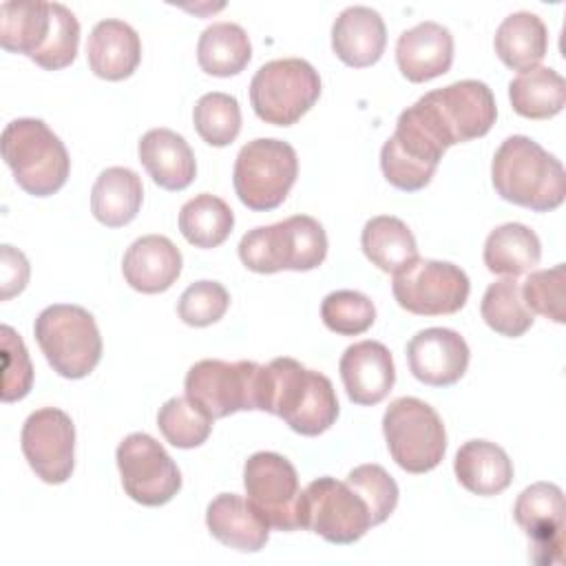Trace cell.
I'll list each match as a JSON object with an SVG mask.
<instances>
[{
	"instance_id": "43",
	"label": "cell",
	"mask_w": 566,
	"mask_h": 566,
	"mask_svg": "<svg viewBox=\"0 0 566 566\" xmlns=\"http://www.w3.org/2000/svg\"><path fill=\"white\" fill-rule=\"evenodd\" d=\"M2 400L13 402L24 398L33 385V367L22 338L13 327L2 325Z\"/></svg>"
},
{
	"instance_id": "7",
	"label": "cell",
	"mask_w": 566,
	"mask_h": 566,
	"mask_svg": "<svg viewBox=\"0 0 566 566\" xmlns=\"http://www.w3.org/2000/svg\"><path fill=\"white\" fill-rule=\"evenodd\" d=\"M382 433L394 462L407 473L436 469L447 451V431L438 411L420 398L402 396L389 402Z\"/></svg>"
},
{
	"instance_id": "14",
	"label": "cell",
	"mask_w": 566,
	"mask_h": 566,
	"mask_svg": "<svg viewBox=\"0 0 566 566\" xmlns=\"http://www.w3.org/2000/svg\"><path fill=\"white\" fill-rule=\"evenodd\" d=\"M243 486L248 500L279 531L298 528V500L301 486L294 464L274 453L256 451L245 460Z\"/></svg>"
},
{
	"instance_id": "4",
	"label": "cell",
	"mask_w": 566,
	"mask_h": 566,
	"mask_svg": "<svg viewBox=\"0 0 566 566\" xmlns=\"http://www.w3.org/2000/svg\"><path fill=\"white\" fill-rule=\"evenodd\" d=\"M409 108L444 150L486 135L497 117L493 91L480 80H458L429 91Z\"/></svg>"
},
{
	"instance_id": "38",
	"label": "cell",
	"mask_w": 566,
	"mask_h": 566,
	"mask_svg": "<svg viewBox=\"0 0 566 566\" xmlns=\"http://www.w3.org/2000/svg\"><path fill=\"white\" fill-rule=\"evenodd\" d=\"M321 318L327 329L340 336H358L374 325L376 307L363 292L336 290L323 298Z\"/></svg>"
},
{
	"instance_id": "25",
	"label": "cell",
	"mask_w": 566,
	"mask_h": 566,
	"mask_svg": "<svg viewBox=\"0 0 566 566\" xmlns=\"http://www.w3.org/2000/svg\"><path fill=\"white\" fill-rule=\"evenodd\" d=\"M139 161L164 190H184L197 175L195 153L188 142L170 128H150L139 139Z\"/></svg>"
},
{
	"instance_id": "28",
	"label": "cell",
	"mask_w": 566,
	"mask_h": 566,
	"mask_svg": "<svg viewBox=\"0 0 566 566\" xmlns=\"http://www.w3.org/2000/svg\"><path fill=\"white\" fill-rule=\"evenodd\" d=\"M51 2L7 0L0 4V44L31 60L44 49L51 33Z\"/></svg>"
},
{
	"instance_id": "26",
	"label": "cell",
	"mask_w": 566,
	"mask_h": 566,
	"mask_svg": "<svg viewBox=\"0 0 566 566\" xmlns=\"http://www.w3.org/2000/svg\"><path fill=\"white\" fill-rule=\"evenodd\" d=\"M458 482L475 495H497L513 482V462L489 440L464 442L453 460Z\"/></svg>"
},
{
	"instance_id": "27",
	"label": "cell",
	"mask_w": 566,
	"mask_h": 566,
	"mask_svg": "<svg viewBox=\"0 0 566 566\" xmlns=\"http://www.w3.org/2000/svg\"><path fill=\"white\" fill-rule=\"evenodd\" d=\"M144 201V186L135 170L124 166H111L99 172L91 190L93 217L108 226L122 228L130 223Z\"/></svg>"
},
{
	"instance_id": "9",
	"label": "cell",
	"mask_w": 566,
	"mask_h": 566,
	"mask_svg": "<svg viewBox=\"0 0 566 566\" xmlns=\"http://www.w3.org/2000/svg\"><path fill=\"white\" fill-rule=\"evenodd\" d=\"M318 71L301 57L270 60L250 82V102L259 119L274 126H292L318 99Z\"/></svg>"
},
{
	"instance_id": "40",
	"label": "cell",
	"mask_w": 566,
	"mask_h": 566,
	"mask_svg": "<svg viewBox=\"0 0 566 566\" xmlns=\"http://www.w3.org/2000/svg\"><path fill=\"white\" fill-rule=\"evenodd\" d=\"M564 290H566V265L557 263L548 270H537L522 283V298L533 314H542L555 323H564Z\"/></svg>"
},
{
	"instance_id": "1",
	"label": "cell",
	"mask_w": 566,
	"mask_h": 566,
	"mask_svg": "<svg viewBox=\"0 0 566 566\" xmlns=\"http://www.w3.org/2000/svg\"><path fill=\"white\" fill-rule=\"evenodd\" d=\"M259 409L283 418L301 436L327 431L340 411L332 380L287 356L263 365Z\"/></svg>"
},
{
	"instance_id": "21",
	"label": "cell",
	"mask_w": 566,
	"mask_h": 566,
	"mask_svg": "<svg viewBox=\"0 0 566 566\" xmlns=\"http://www.w3.org/2000/svg\"><path fill=\"white\" fill-rule=\"evenodd\" d=\"M181 252L164 234H146L135 239L122 261L126 283L144 294L166 292L181 274Z\"/></svg>"
},
{
	"instance_id": "44",
	"label": "cell",
	"mask_w": 566,
	"mask_h": 566,
	"mask_svg": "<svg viewBox=\"0 0 566 566\" xmlns=\"http://www.w3.org/2000/svg\"><path fill=\"white\" fill-rule=\"evenodd\" d=\"M0 276H2V298H11L13 294H20L29 281V263L24 254L11 245H2V259H0Z\"/></svg>"
},
{
	"instance_id": "16",
	"label": "cell",
	"mask_w": 566,
	"mask_h": 566,
	"mask_svg": "<svg viewBox=\"0 0 566 566\" xmlns=\"http://www.w3.org/2000/svg\"><path fill=\"white\" fill-rule=\"evenodd\" d=\"M442 155L444 148L402 111L394 135L380 148V170L391 186L413 192L431 181Z\"/></svg>"
},
{
	"instance_id": "37",
	"label": "cell",
	"mask_w": 566,
	"mask_h": 566,
	"mask_svg": "<svg viewBox=\"0 0 566 566\" xmlns=\"http://www.w3.org/2000/svg\"><path fill=\"white\" fill-rule=\"evenodd\" d=\"M157 427L172 447L195 449L208 440L212 431V418L186 396H175L159 407Z\"/></svg>"
},
{
	"instance_id": "10",
	"label": "cell",
	"mask_w": 566,
	"mask_h": 566,
	"mask_svg": "<svg viewBox=\"0 0 566 566\" xmlns=\"http://www.w3.org/2000/svg\"><path fill=\"white\" fill-rule=\"evenodd\" d=\"M261 371L263 365L254 360L226 363L219 358H203L186 374V398L212 420L234 411L259 409Z\"/></svg>"
},
{
	"instance_id": "5",
	"label": "cell",
	"mask_w": 566,
	"mask_h": 566,
	"mask_svg": "<svg viewBox=\"0 0 566 566\" xmlns=\"http://www.w3.org/2000/svg\"><path fill=\"white\" fill-rule=\"evenodd\" d=\"M2 159L11 168L18 186L35 197L57 192L71 170V159L62 139L35 117L9 122L0 139Z\"/></svg>"
},
{
	"instance_id": "42",
	"label": "cell",
	"mask_w": 566,
	"mask_h": 566,
	"mask_svg": "<svg viewBox=\"0 0 566 566\" xmlns=\"http://www.w3.org/2000/svg\"><path fill=\"white\" fill-rule=\"evenodd\" d=\"M230 305V294L219 281L190 283L179 296L177 312L186 325L208 327L217 323Z\"/></svg>"
},
{
	"instance_id": "31",
	"label": "cell",
	"mask_w": 566,
	"mask_h": 566,
	"mask_svg": "<svg viewBox=\"0 0 566 566\" xmlns=\"http://www.w3.org/2000/svg\"><path fill=\"white\" fill-rule=\"evenodd\" d=\"M484 265L493 274L520 276L542 259L539 237L524 223H502L484 241Z\"/></svg>"
},
{
	"instance_id": "24",
	"label": "cell",
	"mask_w": 566,
	"mask_h": 566,
	"mask_svg": "<svg viewBox=\"0 0 566 566\" xmlns=\"http://www.w3.org/2000/svg\"><path fill=\"white\" fill-rule=\"evenodd\" d=\"M86 60L91 71L102 80L117 82L133 75L142 60L137 31L117 18L99 20L88 35Z\"/></svg>"
},
{
	"instance_id": "32",
	"label": "cell",
	"mask_w": 566,
	"mask_h": 566,
	"mask_svg": "<svg viewBox=\"0 0 566 566\" xmlns=\"http://www.w3.org/2000/svg\"><path fill=\"white\" fill-rule=\"evenodd\" d=\"M252 57V44L245 29L237 22H212L197 42L199 66L217 77L241 73Z\"/></svg>"
},
{
	"instance_id": "3",
	"label": "cell",
	"mask_w": 566,
	"mask_h": 566,
	"mask_svg": "<svg viewBox=\"0 0 566 566\" xmlns=\"http://www.w3.org/2000/svg\"><path fill=\"white\" fill-rule=\"evenodd\" d=\"M327 256V234L310 214H294L272 226L248 230L239 241L241 263L259 274L307 272Z\"/></svg>"
},
{
	"instance_id": "35",
	"label": "cell",
	"mask_w": 566,
	"mask_h": 566,
	"mask_svg": "<svg viewBox=\"0 0 566 566\" xmlns=\"http://www.w3.org/2000/svg\"><path fill=\"white\" fill-rule=\"evenodd\" d=\"M480 314L484 323L509 338L522 336L533 325V312L522 298V285L515 276L500 279L491 283L482 296Z\"/></svg>"
},
{
	"instance_id": "22",
	"label": "cell",
	"mask_w": 566,
	"mask_h": 566,
	"mask_svg": "<svg viewBox=\"0 0 566 566\" xmlns=\"http://www.w3.org/2000/svg\"><path fill=\"white\" fill-rule=\"evenodd\" d=\"M206 526L223 546L256 553L270 537L268 520L256 506L237 493H219L206 509Z\"/></svg>"
},
{
	"instance_id": "41",
	"label": "cell",
	"mask_w": 566,
	"mask_h": 566,
	"mask_svg": "<svg viewBox=\"0 0 566 566\" xmlns=\"http://www.w3.org/2000/svg\"><path fill=\"white\" fill-rule=\"evenodd\" d=\"M51 15H53V24H51L49 40L44 49L33 57V62L46 71H57L69 66L77 55L80 22L75 13L60 2H51Z\"/></svg>"
},
{
	"instance_id": "33",
	"label": "cell",
	"mask_w": 566,
	"mask_h": 566,
	"mask_svg": "<svg viewBox=\"0 0 566 566\" xmlns=\"http://www.w3.org/2000/svg\"><path fill=\"white\" fill-rule=\"evenodd\" d=\"M509 99L517 115L548 119L566 104V82L555 69L535 66L511 80Z\"/></svg>"
},
{
	"instance_id": "39",
	"label": "cell",
	"mask_w": 566,
	"mask_h": 566,
	"mask_svg": "<svg viewBox=\"0 0 566 566\" xmlns=\"http://www.w3.org/2000/svg\"><path fill=\"white\" fill-rule=\"evenodd\" d=\"M345 482L365 500L371 526L382 524L398 504V484L380 464H360L352 469Z\"/></svg>"
},
{
	"instance_id": "17",
	"label": "cell",
	"mask_w": 566,
	"mask_h": 566,
	"mask_svg": "<svg viewBox=\"0 0 566 566\" xmlns=\"http://www.w3.org/2000/svg\"><path fill=\"white\" fill-rule=\"evenodd\" d=\"M513 517L533 542L531 559L535 564L564 559V493L557 484L526 486L515 500Z\"/></svg>"
},
{
	"instance_id": "13",
	"label": "cell",
	"mask_w": 566,
	"mask_h": 566,
	"mask_svg": "<svg viewBox=\"0 0 566 566\" xmlns=\"http://www.w3.org/2000/svg\"><path fill=\"white\" fill-rule=\"evenodd\" d=\"M122 486L130 500L144 506H161L181 489V471L166 449L148 433L126 436L115 453Z\"/></svg>"
},
{
	"instance_id": "18",
	"label": "cell",
	"mask_w": 566,
	"mask_h": 566,
	"mask_svg": "<svg viewBox=\"0 0 566 566\" xmlns=\"http://www.w3.org/2000/svg\"><path fill=\"white\" fill-rule=\"evenodd\" d=\"M467 340L449 327L420 329L407 343V360L411 374L431 387H449L458 382L469 367Z\"/></svg>"
},
{
	"instance_id": "23",
	"label": "cell",
	"mask_w": 566,
	"mask_h": 566,
	"mask_svg": "<svg viewBox=\"0 0 566 566\" xmlns=\"http://www.w3.org/2000/svg\"><path fill=\"white\" fill-rule=\"evenodd\" d=\"M385 42L387 29L382 15L371 7L352 4L332 24V49L347 66L363 69L378 62Z\"/></svg>"
},
{
	"instance_id": "15",
	"label": "cell",
	"mask_w": 566,
	"mask_h": 566,
	"mask_svg": "<svg viewBox=\"0 0 566 566\" xmlns=\"http://www.w3.org/2000/svg\"><path fill=\"white\" fill-rule=\"evenodd\" d=\"M22 453L46 484H62L75 469V427L66 411L42 407L22 424Z\"/></svg>"
},
{
	"instance_id": "19",
	"label": "cell",
	"mask_w": 566,
	"mask_h": 566,
	"mask_svg": "<svg viewBox=\"0 0 566 566\" xmlns=\"http://www.w3.org/2000/svg\"><path fill=\"white\" fill-rule=\"evenodd\" d=\"M340 380L354 405H378L396 382L391 352L378 340L349 345L338 363Z\"/></svg>"
},
{
	"instance_id": "2",
	"label": "cell",
	"mask_w": 566,
	"mask_h": 566,
	"mask_svg": "<svg viewBox=\"0 0 566 566\" xmlns=\"http://www.w3.org/2000/svg\"><path fill=\"white\" fill-rule=\"evenodd\" d=\"M491 181L495 192L535 212L562 206L566 175L562 161L526 135L506 137L493 155Z\"/></svg>"
},
{
	"instance_id": "36",
	"label": "cell",
	"mask_w": 566,
	"mask_h": 566,
	"mask_svg": "<svg viewBox=\"0 0 566 566\" xmlns=\"http://www.w3.org/2000/svg\"><path fill=\"white\" fill-rule=\"evenodd\" d=\"M192 122L199 137L210 146H228L241 130V108L234 95L212 91L197 99Z\"/></svg>"
},
{
	"instance_id": "34",
	"label": "cell",
	"mask_w": 566,
	"mask_h": 566,
	"mask_svg": "<svg viewBox=\"0 0 566 566\" xmlns=\"http://www.w3.org/2000/svg\"><path fill=\"white\" fill-rule=\"evenodd\" d=\"M234 228L232 208L217 195L199 192L179 210V230L195 248L221 245Z\"/></svg>"
},
{
	"instance_id": "8",
	"label": "cell",
	"mask_w": 566,
	"mask_h": 566,
	"mask_svg": "<svg viewBox=\"0 0 566 566\" xmlns=\"http://www.w3.org/2000/svg\"><path fill=\"white\" fill-rule=\"evenodd\" d=\"M298 175L296 150L274 137L248 142L234 161L232 184L243 206L256 212L279 208Z\"/></svg>"
},
{
	"instance_id": "6",
	"label": "cell",
	"mask_w": 566,
	"mask_h": 566,
	"mask_svg": "<svg viewBox=\"0 0 566 566\" xmlns=\"http://www.w3.org/2000/svg\"><path fill=\"white\" fill-rule=\"evenodd\" d=\"M46 363L62 378L88 376L102 358V336L93 314L80 305L55 303L44 307L33 325Z\"/></svg>"
},
{
	"instance_id": "11",
	"label": "cell",
	"mask_w": 566,
	"mask_h": 566,
	"mask_svg": "<svg viewBox=\"0 0 566 566\" xmlns=\"http://www.w3.org/2000/svg\"><path fill=\"white\" fill-rule=\"evenodd\" d=\"M371 526L365 500L343 480L323 475L312 480L298 500V528L332 544H354Z\"/></svg>"
},
{
	"instance_id": "29",
	"label": "cell",
	"mask_w": 566,
	"mask_h": 566,
	"mask_svg": "<svg viewBox=\"0 0 566 566\" xmlns=\"http://www.w3.org/2000/svg\"><path fill=\"white\" fill-rule=\"evenodd\" d=\"M497 57L513 71L535 69L548 49V31L537 13L515 11L506 15L493 38Z\"/></svg>"
},
{
	"instance_id": "12",
	"label": "cell",
	"mask_w": 566,
	"mask_h": 566,
	"mask_svg": "<svg viewBox=\"0 0 566 566\" xmlns=\"http://www.w3.org/2000/svg\"><path fill=\"white\" fill-rule=\"evenodd\" d=\"M391 292L396 303L411 314L442 316L464 307L471 283L455 263L418 259L407 270L394 274Z\"/></svg>"
},
{
	"instance_id": "30",
	"label": "cell",
	"mask_w": 566,
	"mask_h": 566,
	"mask_svg": "<svg viewBox=\"0 0 566 566\" xmlns=\"http://www.w3.org/2000/svg\"><path fill=\"white\" fill-rule=\"evenodd\" d=\"M365 256L382 272L398 274L418 261V243L409 226L391 214L371 217L360 232Z\"/></svg>"
},
{
	"instance_id": "20",
	"label": "cell",
	"mask_w": 566,
	"mask_h": 566,
	"mask_svg": "<svg viewBox=\"0 0 566 566\" xmlns=\"http://www.w3.org/2000/svg\"><path fill=\"white\" fill-rule=\"evenodd\" d=\"M396 62L409 82H429L444 75L453 62V35L433 20L402 31L396 42Z\"/></svg>"
}]
</instances>
